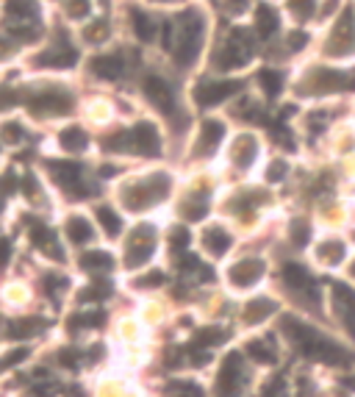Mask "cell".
<instances>
[{"mask_svg": "<svg viewBox=\"0 0 355 397\" xmlns=\"http://www.w3.org/2000/svg\"><path fill=\"white\" fill-rule=\"evenodd\" d=\"M255 53V42L250 36V31L244 28H233L222 45V53H220V70H239L244 64H250Z\"/></svg>", "mask_w": 355, "mask_h": 397, "instance_id": "277c9868", "label": "cell"}, {"mask_svg": "<svg viewBox=\"0 0 355 397\" xmlns=\"http://www.w3.org/2000/svg\"><path fill=\"white\" fill-rule=\"evenodd\" d=\"M303 89L311 95L319 92H341V89H355V70L344 73V70H330V67H314L306 81Z\"/></svg>", "mask_w": 355, "mask_h": 397, "instance_id": "5b68a950", "label": "cell"}, {"mask_svg": "<svg viewBox=\"0 0 355 397\" xmlns=\"http://www.w3.org/2000/svg\"><path fill=\"white\" fill-rule=\"evenodd\" d=\"M98 220H100V225H103V231L108 234V236H119L122 234V220L117 217V212H111L108 206H98Z\"/></svg>", "mask_w": 355, "mask_h": 397, "instance_id": "e575fe53", "label": "cell"}, {"mask_svg": "<svg viewBox=\"0 0 355 397\" xmlns=\"http://www.w3.org/2000/svg\"><path fill=\"white\" fill-rule=\"evenodd\" d=\"M289 9H292V14L297 17V23H306V20H311L314 12H317V0H289Z\"/></svg>", "mask_w": 355, "mask_h": 397, "instance_id": "ab89813d", "label": "cell"}, {"mask_svg": "<svg viewBox=\"0 0 355 397\" xmlns=\"http://www.w3.org/2000/svg\"><path fill=\"white\" fill-rule=\"evenodd\" d=\"M130 20H133V31L141 42H153L156 39V23L148 12H141V9H130Z\"/></svg>", "mask_w": 355, "mask_h": 397, "instance_id": "f1b7e54d", "label": "cell"}, {"mask_svg": "<svg viewBox=\"0 0 355 397\" xmlns=\"http://www.w3.org/2000/svg\"><path fill=\"white\" fill-rule=\"evenodd\" d=\"M205 36V17L197 9H186L175 23H172V56L178 67H189V64L200 56Z\"/></svg>", "mask_w": 355, "mask_h": 397, "instance_id": "7a4b0ae2", "label": "cell"}, {"mask_svg": "<svg viewBox=\"0 0 355 397\" xmlns=\"http://www.w3.org/2000/svg\"><path fill=\"white\" fill-rule=\"evenodd\" d=\"M231 159H233V164L239 170H250L255 164V159H258V142H255V137H250V134L239 137L233 142V148H231Z\"/></svg>", "mask_w": 355, "mask_h": 397, "instance_id": "ffe728a7", "label": "cell"}, {"mask_svg": "<svg viewBox=\"0 0 355 397\" xmlns=\"http://www.w3.org/2000/svg\"><path fill=\"white\" fill-rule=\"evenodd\" d=\"M225 339H228L225 328H203V330H197V334H194V345L192 348H217Z\"/></svg>", "mask_w": 355, "mask_h": 397, "instance_id": "1f68e13d", "label": "cell"}, {"mask_svg": "<svg viewBox=\"0 0 355 397\" xmlns=\"http://www.w3.org/2000/svg\"><path fill=\"white\" fill-rule=\"evenodd\" d=\"M6 12L12 23H34L39 17L36 0H6Z\"/></svg>", "mask_w": 355, "mask_h": 397, "instance_id": "484cf974", "label": "cell"}, {"mask_svg": "<svg viewBox=\"0 0 355 397\" xmlns=\"http://www.w3.org/2000/svg\"><path fill=\"white\" fill-rule=\"evenodd\" d=\"M286 170H289V164H286V161H272V164H269V170H266V181H269V183L283 181Z\"/></svg>", "mask_w": 355, "mask_h": 397, "instance_id": "bcb514c9", "label": "cell"}, {"mask_svg": "<svg viewBox=\"0 0 355 397\" xmlns=\"http://www.w3.org/2000/svg\"><path fill=\"white\" fill-rule=\"evenodd\" d=\"M178 267H181V273H200V267H203V264H200V258L197 256H181L178 258Z\"/></svg>", "mask_w": 355, "mask_h": 397, "instance_id": "7dc6e473", "label": "cell"}, {"mask_svg": "<svg viewBox=\"0 0 355 397\" xmlns=\"http://www.w3.org/2000/svg\"><path fill=\"white\" fill-rule=\"evenodd\" d=\"M289 239H292L295 247H306V245L311 242V225H308L306 220H295V223L289 225Z\"/></svg>", "mask_w": 355, "mask_h": 397, "instance_id": "74e56055", "label": "cell"}, {"mask_svg": "<svg viewBox=\"0 0 355 397\" xmlns=\"http://www.w3.org/2000/svg\"><path fill=\"white\" fill-rule=\"evenodd\" d=\"M172 189V181L167 172H156V175H148L145 181H136V183H128L122 189V201L130 212H141V209H150L156 203H161L164 197L170 194Z\"/></svg>", "mask_w": 355, "mask_h": 397, "instance_id": "3957f363", "label": "cell"}, {"mask_svg": "<svg viewBox=\"0 0 355 397\" xmlns=\"http://www.w3.org/2000/svg\"><path fill=\"white\" fill-rule=\"evenodd\" d=\"M228 6H231V12H233V14H239V12H244V9H247V0H228Z\"/></svg>", "mask_w": 355, "mask_h": 397, "instance_id": "680465c9", "label": "cell"}, {"mask_svg": "<svg viewBox=\"0 0 355 397\" xmlns=\"http://www.w3.org/2000/svg\"><path fill=\"white\" fill-rule=\"evenodd\" d=\"M228 278H231L233 286L247 289V286H253L255 281L264 278V261L261 258H242L228 270Z\"/></svg>", "mask_w": 355, "mask_h": 397, "instance_id": "e0dca14e", "label": "cell"}, {"mask_svg": "<svg viewBox=\"0 0 355 397\" xmlns=\"http://www.w3.org/2000/svg\"><path fill=\"white\" fill-rule=\"evenodd\" d=\"M181 212H183L186 220H203L205 212H208V203L205 201H189V206H183Z\"/></svg>", "mask_w": 355, "mask_h": 397, "instance_id": "f6af8a7d", "label": "cell"}, {"mask_svg": "<svg viewBox=\"0 0 355 397\" xmlns=\"http://www.w3.org/2000/svg\"><path fill=\"white\" fill-rule=\"evenodd\" d=\"M20 139H23V128H20L17 122H6V125H3V142L17 145Z\"/></svg>", "mask_w": 355, "mask_h": 397, "instance_id": "c3c4849f", "label": "cell"}, {"mask_svg": "<svg viewBox=\"0 0 355 397\" xmlns=\"http://www.w3.org/2000/svg\"><path fill=\"white\" fill-rule=\"evenodd\" d=\"M222 139H225V125H222L220 120H205V122L200 125V139H197V145H194V156H197V159L211 156V153L220 148Z\"/></svg>", "mask_w": 355, "mask_h": 397, "instance_id": "2e32d148", "label": "cell"}, {"mask_svg": "<svg viewBox=\"0 0 355 397\" xmlns=\"http://www.w3.org/2000/svg\"><path fill=\"white\" fill-rule=\"evenodd\" d=\"M67 392H69V394H73V397H87V394H84V389H78V386H69Z\"/></svg>", "mask_w": 355, "mask_h": 397, "instance_id": "91938a15", "label": "cell"}, {"mask_svg": "<svg viewBox=\"0 0 355 397\" xmlns=\"http://www.w3.org/2000/svg\"><path fill=\"white\" fill-rule=\"evenodd\" d=\"M156 250V228L153 225H136L133 234L128 236V250H125V267L136 270L145 261H150Z\"/></svg>", "mask_w": 355, "mask_h": 397, "instance_id": "8992f818", "label": "cell"}, {"mask_svg": "<svg viewBox=\"0 0 355 397\" xmlns=\"http://www.w3.org/2000/svg\"><path fill=\"white\" fill-rule=\"evenodd\" d=\"M247 353L258 364H275L277 361V350H275L272 339H253V342H247Z\"/></svg>", "mask_w": 355, "mask_h": 397, "instance_id": "f546056e", "label": "cell"}, {"mask_svg": "<svg viewBox=\"0 0 355 397\" xmlns=\"http://www.w3.org/2000/svg\"><path fill=\"white\" fill-rule=\"evenodd\" d=\"M333 286V308L339 314V319L344 322V328L350 330V337L355 339V289H350L347 284H330Z\"/></svg>", "mask_w": 355, "mask_h": 397, "instance_id": "5bb4252c", "label": "cell"}, {"mask_svg": "<svg viewBox=\"0 0 355 397\" xmlns=\"http://www.w3.org/2000/svg\"><path fill=\"white\" fill-rule=\"evenodd\" d=\"M159 3H161V0H159Z\"/></svg>", "mask_w": 355, "mask_h": 397, "instance_id": "e7e4bbea", "label": "cell"}, {"mask_svg": "<svg viewBox=\"0 0 355 397\" xmlns=\"http://www.w3.org/2000/svg\"><path fill=\"white\" fill-rule=\"evenodd\" d=\"M64 284H67V281H64V278H56V275H47V278H45V286H47V295H50V297L58 292L56 286H64Z\"/></svg>", "mask_w": 355, "mask_h": 397, "instance_id": "6f0895ef", "label": "cell"}, {"mask_svg": "<svg viewBox=\"0 0 355 397\" xmlns=\"http://www.w3.org/2000/svg\"><path fill=\"white\" fill-rule=\"evenodd\" d=\"M31 109L39 114H69L73 111V95L61 87H50L31 98Z\"/></svg>", "mask_w": 355, "mask_h": 397, "instance_id": "30bf717a", "label": "cell"}, {"mask_svg": "<svg viewBox=\"0 0 355 397\" xmlns=\"http://www.w3.org/2000/svg\"><path fill=\"white\" fill-rule=\"evenodd\" d=\"M67 236H69V242H76V245H87V242H92L95 228L84 217H69L67 220Z\"/></svg>", "mask_w": 355, "mask_h": 397, "instance_id": "83f0119b", "label": "cell"}, {"mask_svg": "<svg viewBox=\"0 0 355 397\" xmlns=\"http://www.w3.org/2000/svg\"><path fill=\"white\" fill-rule=\"evenodd\" d=\"M203 245H205V250L214 256V258H220V256H225L228 250H231V236H228V231L225 228H220V225H211V228H205V234H203Z\"/></svg>", "mask_w": 355, "mask_h": 397, "instance_id": "cb8c5ba5", "label": "cell"}, {"mask_svg": "<svg viewBox=\"0 0 355 397\" xmlns=\"http://www.w3.org/2000/svg\"><path fill=\"white\" fill-rule=\"evenodd\" d=\"M58 364L61 367H69V370H76L81 364V353L76 348H61L58 350Z\"/></svg>", "mask_w": 355, "mask_h": 397, "instance_id": "ee69618b", "label": "cell"}, {"mask_svg": "<svg viewBox=\"0 0 355 397\" xmlns=\"http://www.w3.org/2000/svg\"><path fill=\"white\" fill-rule=\"evenodd\" d=\"M258 84H261V89L266 92V98H277V95L283 92V73L266 67V70L258 73Z\"/></svg>", "mask_w": 355, "mask_h": 397, "instance_id": "d6a6232c", "label": "cell"}, {"mask_svg": "<svg viewBox=\"0 0 355 397\" xmlns=\"http://www.w3.org/2000/svg\"><path fill=\"white\" fill-rule=\"evenodd\" d=\"M67 14L73 17V20H84V17L92 14V3H89V0H69V3H67Z\"/></svg>", "mask_w": 355, "mask_h": 397, "instance_id": "b9f144b4", "label": "cell"}, {"mask_svg": "<svg viewBox=\"0 0 355 397\" xmlns=\"http://www.w3.org/2000/svg\"><path fill=\"white\" fill-rule=\"evenodd\" d=\"M164 281H167V275H164V273H150L148 278L136 281V286H139V289H145V286H159V284H164Z\"/></svg>", "mask_w": 355, "mask_h": 397, "instance_id": "f907efd6", "label": "cell"}, {"mask_svg": "<svg viewBox=\"0 0 355 397\" xmlns=\"http://www.w3.org/2000/svg\"><path fill=\"white\" fill-rule=\"evenodd\" d=\"M145 95H148V100H150L153 106H159L164 114H172V111H175V92H172V87H170L164 78L150 76V78L145 81Z\"/></svg>", "mask_w": 355, "mask_h": 397, "instance_id": "ac0fdd59", "label": "cell"}, {"mask_svg": "<svg viewBox=\"0 0 355 397\" xmlns=\"http://www.w3.org/2000/svg\"><path fill=\"white\" fill-rule=\"evenodd\" d=\"M280 392H283V381H280V378H275V381H269V386L264 389V394H261V397H275V394L280 397Z\"/></svg>", "mask_w": 355, "mask_h": 397, "instance_id": "11a10c76", "label": "cell"}, {"mask_svg": "<svg viewBox=\"0 0 355 397\" xmlns=\"http://www.w3.org/2000/svg\"><path fill=\"white\" fill-rule=\"evenodd\" d=\"M289 42H292V45H289L292 50H303V47H306V42H308V36H306L303 31H295V34L289 36Z\"/></svg>", "mask_w": 355, "mask_h": 397, "instance_id": "db71d44e", "label": "cell"}, {"mask_svg": "<svg viewBox=\"0 0 355 397\" xmlns=\"http://www.w3.org/2000/svg\"><path fill=\"white\" fill-rule=\"evenodd\" d=\"M277 28H280L277 12H275L269 3H258V6H255V34H258L261 39H269V36L277 34Z\"/></svg>", "mask_w": 355, "mask_h": 397, "instance_id": "7402d4cb", "label": "cell"}, {"mask_svg": "<svg viewBox=\"0 0 355 397\" xmlns=\"http://www.w3.org/2000/svg\"><path fill=\"white\" fill-rule=\"evenodd\" d=\"M164 394L167 397H205V392L192 381H172V383H167Z\"/></svg>", "mask_w": 355, "mask_h": 397, "instance_id": "836d02e7", "label": "cell"}, {"mask_svg": "<svg viewBox=\"0 0 355 397\" xmlns=\"http://www.w3.org/2000/svg\"><path fill=\"white\" fill-rule=\"evenodd\" d=\"M130 153H141V156L161 153V134L153 122H136L130 128Z\"/></svg>", "mask_w": 355, "mask_h": 397, "instance_id": "7c38bea8", "label": "cell"}, {"mask_svg": "<svg viewBox=\"0 0 355 397\" xmlns=\"http://www.w3.org/2000/svg\"><path fill=\"white\" fill-rule=\"evenodd\" d=\"M17 186H20V181H17L14 172H3V175H0V194H12V192H17Z\"/></svg>", "mask_w": 355, "mask_h": 397, "instance_id": "681fc988", "label": "cell"}, {"mask_svg": "<svg viewBox=\"0 0 355 397\" xmlns=\"http://www.w3.org/2000/svg\"><path fill=\"white\" fill-rule=\"evenodd\" d=\"M0 212H3V194H0Z\"/></svg>", "mask_w": 355, "mask_h": 397, "instance_id": "6125c7cd", "label": "cell"}, {"mask_svg": "<svg viewBox=\"0 0 355 397\" xmlns=\"http://www.w3.org/2000/svg\"><path fill=\"white\" fill-rule=\"evenodd\" d=\"M106 36H108V23H106V20H98V23H92V25L84 31V39H87V42H95V45H100Z\"/></svg>", "mask_w": 355, "mask_h": 397, "instance_id": "60d3db41", "label": "cell"}, {"mask_svg": "<svg viewBox=\"0 0 355 397\" xmlns=\"http://www.w3.org/2000/svg\"><path fill=\"white\" fill-rule=\"evenodd\" d=\"M283 325V334H286L303 356L314 359V361H322V364H330V367H341V364H350V353L344 348H339L333 339L322 337L317 328H311L308 322L297 319V317H283L280 319Z\"/></svg>", "mask_w": 355, "mask_h": 397, "instance_id": "6da1fadb", "label": "cell"}, {"mask_svg": "<svg viewBox=\"0 0 355 397\" xmlns=\"http://www.w3.org/2000/svg\"><path fill=\"white\" fill-rule=\"evenodd\" d=\"M244 392V359L242 353H228L220 378H217V397H242Z\"/></svg>", "mask_w": 355, "mask_h": 397, "instance_id": "52a82bcc", "label": "cell"}, {"mask_svg": "<svg viewBox=\"0 0 355 397\" xmlns=\"http://www.w3.org/2000/svg\"><path fill=\"white\" fill-rule=\"evenodd\" d=\"M9 258H12V242L9 239H0V270L9 264Z\"/></svg>", "mask_w": 355, "mask_h": 397, "instance_id": "f5cc1de1", "label": "cell"}, {"mask_svg": "<svg viewBox=\"0 0 355 397\" xmlns=\"http://www.w3.org/2000/svg\"><path fill=\"white\" fill-rule=\"evenodd\" d=\"M283 281H286L295 292H300L306 300H311V303L319 300L317 281H314V275L303 267V264H286V267H283Z\"/></svg>", "mask_w": 355, "mask_h": 397, "instance_id": "4fadbf2b", "label": "cell"}, {"mask_svg": "<svg viewBox=\"0 0 355 397\" xmlns=\"http://www.w3.org/2000/svg\"><path fill=\"white\" fill-rule=\"evenodd\" d=\"M25 356H28V350H25V348H20V350L9 353V359H3V361H0V367H14V364L25 361Z\"/></svg>", "mask_w": 355, "mask_h": 397, "instance_id": "816d5d0a", "label": "cell"}, {"mask_svg": "<svg viewBox=\"0 0 355 397\" xmlns=\"http://www.w3.org/2000/svg\"><path fill=\"white\" fill-rule=\"evenodd\" d=\"M325 264H339L344 256H347V250H344V245L341 242H336V239H330V242H325L322 247H319V253H317Z\"/></svg>", "mask_w": 355, "mask_h": 397, "instance_id": "f35d334b", "label": "cell"}, {"mask_svg": "<svg viewBox=\"0 0 355 397\" xmlns=\"http://www.w3.org/2000/svg\"><path fill=\"white\" fill-rule=\"evenodd\" d=\"M42 328H45V319H31V317H25V319H14V322L9 325V337H12V339L36 337V330H42Z\"/></svg>", "mask_w": 355, "mask_h": 397, "instance_id": "4dcf8cb0", "label": "cell"}, {"mask_svg": "<svg viewBox=\"0 0 355 397\" xmlns=\"http://www.w3.org/2000/svg\"><path fill=\"white\" fill-rule=\"evenodd\" d=\"M31 239H34V245H36L42 253H47V256L56 258V261H64V250H61L56 234H53L50 228H45L39 220L31 223Z\"/></svg>", "mask_w": 355, "mask_h": 397, "instance_id": "d6986e66", "label": "cell"}, {"mask_svg": "<svg viewBox=\"0 0 355 397\" xmlns=\"http://www.w3.org/2000/svg\"><path fill=\"white\" fill-rule=\"evenodd\" d=\"M92 73H95L98 78H103V81H117V78L125 73V61H122V56H117V53L98 56V58L92 61Z\"/></svg>", "mask_w": 355, "mask_h": 397, "instance_id": "44dd1931", "label": "cell"}, {"mask_svg": "<svg viewBox=\"0 0 355 397\" xmlns=\"http://www.w3.org/2000/svg\"><path fill=\"white\" fill-rule=\"evenodd\" d=\"M352 275H355V267H352Z\"/></svg>", "mask_w": 355, "mask_h": 397, "instance_id": "be15d7a7", "label": "cell"}, {"mask_svg": "<svg viewBox=\"0 0 355 397\" xmlns=\"http://www.w3.org/2000/svg\"><path fill=\"white\" fill-rule=\"evenodd\" d=\"M58 145L67 153H84L89 148V134H87L84 128H78V125H69V128H64L61 134H58Z\"/></svg>", "mask_w": 355, "mask_h": 397, "instance_id": "603a6c76", "label": "cell"}, {"mask_svg": "<svg viewBox=\"0 0 355 397\" xmlns=\"http://www.w3.org/2000/svg\"><path fill=\"white\" fill-rule=\"evenodd\" d=\"M58 386H50V383H42V386H34V397H56Z\"/></svg>", "mask_w": 355, "mask_h": 397, "instance_id": "9f6ffc18", "label": "cell"}, {"mask_svg": "<svg viewBox=\"0 0 355 397\" xmlns=\"http://www.w3.org/2000/svg\"><path fill=\"white\" fill-rule=\"evenodd\" d=\"M242 89V81H200L194 87V103L208 109V106H220L222 100L233 98Z\"/></svg>", "mask_w": 355, "mask_h": 397, "instance_id": "9c48e42d", "label": "cell"}, {"mask_svg": "<svg viewBox=\"0 0 355 397\" xmlns=\"http://www.w3.org/2000/svg\"><path fill=\"white\" fill-rule=\"evenodd\" d=\"M108 295H111V284L108 281H95L78 295V300L81 303H92V300H106Z\"/></svg>", "mask_w": 355, "mask_h": 397, "instance_id": "8d00e7d4", "label": "cell"}, {"mask_svg": "<svg viewBox=\"0 0 355 397\" xmlns=\"http://www.w3.org/2000/svg\"><path fill=\"white\" fill-rule=\"evenodd\" d=\"M81 267L89 270V273H108L114 267V258L106 250H87L81 256Z\"/></svg>", "mask_w": 355, "mask_h": 397, "instance_id": "4316f807", "label": "cell"}, {"mask_svg": "<svg viewBox=\"0 0 355 397\" xmlns=\"http://www.w3.org/2000/svg\"><path fill=\"white\" fill-rule=\"evenodd\" d=\"M189 242H192L189 228L178 225V228H172V231H170V245H172L175 250H186V247H189Z\"/></svg>", "mask_w": 355, "mask_h": 397, "instance_id": "7bdbcfd3", "label": "cell"}, {"mask_svg": "<svg viewBox=\"0 0 355 397\" xmlns=\"http://www.w3.org/2000/svg\"><path fill=\"white\" fill-rule=\"evenodd\" d=\"M106 322V314L103 311H84V314H76L69 317V330H78V328H89V325H103Z\"/></svg>", "mask_w": 355, "mask_h": 397, "instance_id": "d590c367", "label": "cell"}, {"mask_svg": "<svg viewBox=\"0 0 355 397\" xmlns=\"http://www.w3.org/2000/svg\"><path fill=\"white\" fill-rule=\"evenodd\" d=\"M47 170L53 172V181L73 192V194H87V186H84V167L76 164V161H47Z\"/></svg>", "mask_w": 355, "mask_h": 397, "instance_id": "8fae6325", "label": "cell"}, {"mask_svg": "<svg viewBox=\"0 0 355 397\" xmlns=\"http://www.w3.org/2000/svg\"><path fill=\"white\" fill-rule=\"evenodd\" d=\"M78 61V50L73 45H53L47 47L45 53L36 56V67H47V70H67V67H73V64Z\"/></svg>", "mask_w": 355, "mask_h": 397, "instance_id": "9a60e30c", "label": "cell"}, {"mask_svg": "<svg viewBox=\"0 0 355 397\" xmlns=\"http://www.w3.org/2000/svg\"><path fill=\"white\" fill-rule=\"evenodd\" d=\"M277 311V303L269 300V297H255L244 306V322L247 325H261L264 319H269L272 314Z\"/></svg>", "mask_w": 355, "mask_h": 397, "instance_id": "d4e9b609", "label": "cell"}, {"mask_svg": "<svg viewBox=\"0 0 355 397\" xmlns=\"http://www.w3.org/2000/svg\"><path fill=\"white\" fill-rule=\"evenodd\" d=\"M325 50H328V56H336V58L355 53V14H352V9H344V14L336 20Z\"/></svg>", "mask_w": 355, "mask_h": 397, "instance_id": "ba28073f", "label": "cell"}, {"mask_svg": "<svg viewBox=\"0 0 355 397\" xmlns=\"http://www.w3.org/2000/svg\"><path fill=\"white\" fill-rule=\"evenodd\" d=\"M344 383H347V386H355V378H344Z\"/></svg>", "mask_w": 355, "mask_h": 397, "instance_id": "94428289", "label": "cell"}]
</instances>
